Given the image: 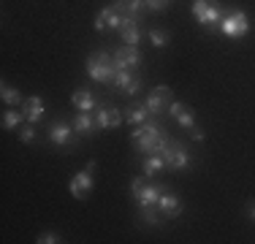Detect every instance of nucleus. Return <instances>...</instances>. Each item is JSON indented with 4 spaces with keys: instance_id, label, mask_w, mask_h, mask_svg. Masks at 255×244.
Here are the masks:
<instances>
[{
    "instance_id": "f257e3e1",
    "label": "nucleus",
    "mask_w": 255,
    "mask_h": 244,
    "mask_svg": "<svg viewBox=\"0 0 255 244\" xmlns=\"http://www.w3.org/2000/svg\"><path fill=\"white\" fill-rule=\"evenodd\" d=\"M130 141L138 146V152H163V146H166L168 138L163 136L160 125L157 122H141V125H136V130L130 133Z\"/></svg>"
},
{
    "instance_id": "f03ea898",
    "label": "nucleus",
    "mask_w": 255,
    "mask_h": 244,
    "mask_svg": "<svg viewBox=\"0 0 255 244\" xmlns=\"http://www.w3.org/2000/svg\"><path fill=\"white\" fill-rule=\"evenodd\" d=\"M87 73H90V79L93 82H112L114 79V73H117V68H114V54H109V52H93L87 57Z\"/></svg>"
},
{
    "instance_id": "7ed1b4c3",
    "label": "nucleus",
    "mask_w": 255,
    "mask_h": 244,
    "mask_svg": "<svg viewBox=\"0 0 255 244\" xmlns=\"http://www.w3.org/2000/svg\"><path fill=\"white\" fill-rule=\"evenodd\" d=\"M163 190H166V187H163V185H155V182H149L147 174H144V176H136V179L130 182V193H133V198L138 201V206H141V209L157 206V198H160Z\"/></svg>"
},
{
    "instance_id": "20e7f679",
    "label": "nucleus",
    "mask_w": 255,
    "mask_h": 244,
    "mask_svg": "<svg viewBox=\"0 0 255 244\" xmlns=\"http://www.w3.org/2000/svg\"><path fill=\"white\" fill-rule=\"evenodd\" d=\"M193 16H196V22L201 24V27H220L226 11L217 3H212V0H196V3H193Z\"/></svg>"
},
{
    "instance_id": "39448f33",
    "label": "nucleus",
    "mask_w": 255,
    "mask_h": 244,
    "mask_svg": "<svg viewBox=\"0 0 255 244\" xmlns=\"http://www.w3.org/2000/svg\"><path fill=\"white\" fill-rule=\"evenodd\" d=\"M220 30L228 38H245V35L250 33V19H247V14L242 8L226 11V16H223V22H220Z\"/></svg>"
},
{
    "instance_id": "423d86ee",
    "label": "nucleus",
    "mask_w": 255,
    "mask_h": 244,
    "mask_svg": "<svg viewBox=\"0 0 255 244\" xmlns=\"http://www.w3.org/2000/svg\"><path fill=\"white\" fill-rule=\"evenodd\" d=\"M160 155H163V160H166V166L174 168V171H182V168L190 166V152H187V146L182 141H174V138L166 141Z\"/></svg>"
},
{
    "instance_id": "0eeeda50",
    "label": "nucleus",
    "mask_w": 255,
    "mask_h": 244,
    "mask_svg": "<svg viewBox=\"0 0 255 244\" xmlns=\"http://www.w3.org/2000/svg\"><path fill=\"white\" fill-rule=\"evenodd\" d=\"M93 171H95V160H90L87 163V168L84 171H76L74 174V179H71V185H68V190L71 195H74L76 201H84L90 195V190H93Z\"/></svg>"
},
{
    "instance_id": "6e6552de",
    "label": "nucleus",
    "mask_w": 255,
    "mask_h": 244,
    "mask_svg": "<svg viewBox=\"0 0 255 244\" xmlns=\"http://www.w3.org/2000/svg\"><path fill=\"white\" fill-rule=\"evenodd\" d=\"M171 101H174V90H171V87H166V84H157L152 93L147 95V101H144V103H147L149 114H155V117H157V114L166 112Z\"/></svg>"
},
{
    "instance_id": "1a4fd4ad",
    "label": "nucleus",
    "mask_w": 255,
    "mask_h": 244,
    "mask_svg": "<svg viewBox=\"0 0 255 244\" xmlns=\"http://www.w3.org/2000/svg\"><path fill=\"white\" fill-rule=\"evenodd\" d=\"M123 22H125V14H120L114 5H106V8H101L98 14H95V22H93V27L98 30H120L123 27Z\"/></svg>"
},
{
    "instance_id": "9d476101",
    "label": "nucleus",
    "mask_w": 255,
    "mask_h": 244,
    "mask_svg": "<svg viewBox=\"0 0 255 244\" xmlns=\"http://www.w3.org/2000/svg\"><path fill=\"white\" fill-rule=\"evenodd\" d=\"M112 84L117 90H123V93H128V95H138V90H141V79H138L136 73H130V68H120L117 73H114Z\"/></svg>"
},
{
    "instance_id": "9b49d317",
    "label": "nucleus",
    "mask_w": 255,
    "mask_h": 244,
    "mask_svg": "<svg viewBox=\"0 0 255 244\" xmlns=\"http://www.w3.org/2000/svg\"><path fill=\"white\" fill-rule=\"evenodd\" d=\"M123 112L120 109H114V106H103L95 112V127L98 130H112V127H120L123 125Z\"/></svg>"
},
{
    "instance_id": "f8f14e48",
    "label": "nucleus",
    "mask_w": 255,
    "mask_h": 244,
    "mask_svg": "<svg viewBox=\"0 0 255 244\" xmlns=\"http://www.w3.org/2000/svg\"><path fill=\"white\" fill-rule=\"evenodd\" d=\"M157 209H160V215H163V217H168V220L179 217V215H182V201H179V195H177V193L163 190V193H160V198H157Z\"/></svg>"
},
{
    "instance_id": "ddd939ff",
    "label": "nucleus",
    "mask_w": 255,
    "mask_h": 244,
    "mask_svg": "<svg viewBox=\"0 0 255 244\" xmlns=\"http://www.w3.org/2000/svg\"><path fill=\"white\" fill-rule=\"evenodd\" d=\"M168 114H171V117L177 120L179 125L185 127V130H190V127L196 125V114H193V109H187L182 101H177V98L168 103Z\"/></svg>"
},
{
    "instance_id": "4468645a",
    "label": "nucleus",
    "mask_w": 255,
    "mask_h": 244,
    "mask_svg": "<svg viewBox=\"0 0 255 244\" xmlns=\"http://www.w3.org/2000/svg\"><path fill=\"white\" fill-rule=\"evenodd\" d=\"M74 125H68V122H54L49 127V141L57 144V146H71L74 144Z\"/></svg>"
},
{
    "instance_id": "2eb2a0df",
    "label": "nucleus",
    "mask_w": 255,
    "mask_h": 244,
    "mask_svg": "<svg viewBox=\"0 0 255 244\" xmlns=\"http://www.w3.org/2000/svg\"><path fill=\"white\" fill-rule=\"evenodd\" d=\"M114 57L120 60V63L125 65V68H138V65H141V52H138V46H120L117 52H114Z\"/></svg>"
},
{
    "instance_id": "dca6fc26",
    "label": "nucleus",
    "mask_w": 255,
    "mask_h": 244,
    "mask_svg": "<svg viewBox=\"0 0 255 244\" xmlns=\"http://www.w3.org/2000/svg\"><path fill=\"white\" fill-rule=\"evenodd\" d=\"M120 33H123V44H128V46H138V41H141L138 19H130V16H125V22H123V27H120Z\"/></svg>"
},
{
    "instance_id": "f3484780",
    "label": "nucleus",
    "mask_w": 255,
    "mask_h": 244,
    "mask_svg": "<svg viewBox=\"0 0 255 244\" xmlns=\"http://www.w3.org/2000/svg\"><path fill=\"white\" fill-rule=\"evenodd\" d=\"M44 112H46L44 98L33 95V98H27V101H25V120H27V122H33V125H35V122L44 117Z\"/></svg>"
},
{
    "instance_id": "a211bd4d",
    "label": "nucleus",
    "mask_w": 255,
    "mask_h": 244,
    "mask_svg": "<svg viewBox=\"0 0 255 244\" xmlns=\"http://www.w3.org/2000/svg\"><path fill=\"white\" fill-rule=\"evenodd\" d=\"M71 103H74V109H79V112H93V109H98L95 95L87 93V90H76V93L71 95Z\"/></svg>"
},
{
    "instance_id": "6ab92c4d",
    "label": "nucleus",
    "mask_w": 255,
    "mask_h": 244,
    "mask_svg": "<svg viewBox=\"0 0 255 244\" xmlns=\"http://www.w3.org/2000/svg\"><path fill=\"white\" fill-rule=\"evenodd\" d=\"M74 130H76V136H90V133L95 130V117L90 112H79L76 117H74Z\"/></svg>"
},
{
    "instance_id": "aec40b11",
    "label": "nucleus",
    "mask_w": 255,
    "mask_h": 244,
    "mask_svg": "<svg viewBox=\"0 0 255 244\" xmlns=\"http://www.w3.org/2000/svg\"><path fill=\"white\" fill-rule=\"evenodd\" d=\"M125 120H128V125H141V122H147L149 120V109H147V103H133L130 109L125 112Z\"/></svg>"
},
{
    "instance_id": "412c9836",
    "label": "nucleus",
    "mask_w": 255,
    "mask_h": 244,
    "mask_svg": "<svg viewBox=\"0 0 255 244\" xmlns=\"http://www.w3.org/2000/svg\"><path fill=\"white\" fill-rule=\"evenodd\" d=\"M163 168H166V160H163L160 152H149V155L141 160V171H144L147 176H155L157 171H163Z\"/></svg>"
},
{
    "instance_id": "4be33fe9",
    "label": "nucleus",
    "mask_w": 255,
    "mask_h": 244,
    "mask_svg": "<svg viewBox=\"0 0 255 244\" xmlns=\"http://www.w3.org/2000/svg\"><path fill=\"white\" fill-rule=\"evenodd\" d=\"M144 11H147V0H123V14L130 19H141Z\"/></svg>"
},
{
    "instance_id": "5701e85b",
    "label": "nucleus",
    "mask_w": 255,
    "mask_h": 244,
    "mask_svg": "<svg viewBox=\"0 0 255 244\" xmlns=\"http://www.w3.org/2000/svg\"><path fill=\"white\" fill-rule=\"evenodd\" d=\"M0 98H3L5 106H19L22 103V93L16 87H11V84L3 82V87H0Z\"/></svg>"
},
{
    "instance_id": "b1692460",
    "label": "nucleus",
    "mask_w": 255,
    "mask_h": 244,
    "mask_svg": "<svg viewBox=\"0 0 255 244\" xmlns=\"http://www.w3.org/2000/svg\"><path fill=\"white\" fill-rule=\"evenodd\" d=\"M22 120H25V112H14V109H8V112L3 114V127L5 130H19Z\"/></svg>"
},
{
    "instance_id": "393cba45",
    "label": "nucleus",
    "mask_w": 255,
    "mask_h": 244,
    "mask_svg": "<svg viewBox=\"0 0 255 244\" xmlns=\"http://www.w3.org/2000/svg\"><path fill=\"white\" fill-rule=\"evenodd\" d=\"M149 41H152V46H155V49H163V46H168L171 35L163 33V30H157V27H152V30H149Z\"/></svg>"
},
{
    "instance_id": "a878e982",
    "label": "nucleus",
    "mask_w": 255,
    "mask_h": 244,
    "mask_svg": "<svg viewBox=\"0 0 255 244\" xmlns=\"http://www.w3.org/2000/svg\"><path fill=\"white\" fill-rule=\"evenodd\" d=\"M19 138H22L25 144H33V141H35V125H33V122H27V125L19 127Z\"/></svg>"
},
{
    "instance_id": "bb28decb",
    "label": "nucleus",
    "mask_w": 255,
    "mask_h": 244,
    "mask_svg": "<svg viewBox=\"0 0 255 244\" xmlns=\"http://www.w3.org/2000/svg\"><path fill=\"white\" fill-rule=\"evenodd\" d=\"M35 242H38V244H54V242H63V239H60L54 231H44V234H38V239H35Z\"/></svg>"
},
{
    "instance_id": "cd10ccee",
    "label": "nucleus",
    "mask_w": 255,
    "mask_h": 244,
    "mask_svg": "<svg viewBox=\"0 0 255 244\" xmlns=\"http://www.w3.org/2000/svg\"><path fill=\"white\" fill-rule=\"evenodd\" d=\"M168 5H171L168 0H147V11H155V14L163 8H168Z\"/></svg>"
},
{
    "instance_id": "c85d7f7f",
    "label": "nucleus",
    "mask_w": 255,
    "mask_h": 244,
    "mask_svg": "<svg viewBox=\"0 0 255 244\" xmlns=\"http://www.w3.org/2000/svg\"><path fill=\"white\" fill-rule=\"evenodd\" d=\"M190 138H193V141H204V130L198 125H193L190 127Z\"/></svg>"
},
{
    "instance_id": "c756f323",
    "label": "nucleus",
    "mask_w": 255,
    "mask_h": 244,
    "mask_svg": "<svg viewBox=\"0 0 255 244\" xmlns=\"http://www.w3.org/2000/svg\"><path fill=\"white\" fill-rule=\"evenodd\" d=\"M250 217H253V220H255V204H253V206H250Z\"/></svg>"
},
{
    "instance_id": "7c9ffc66",
    "label": "nucleus",
    "mask_w": 255,
    "mask_h": 244,
    "mask_svg": "<svg viewBox=\"0 0 255 244\" xmlns=\"http://www.w3.org/2000/svg\"><path fill=\"white\" fill-rule=\"evenodd\" d=\"M168 3H171V0H168Z\"/></svg>"
}]
</instances>
